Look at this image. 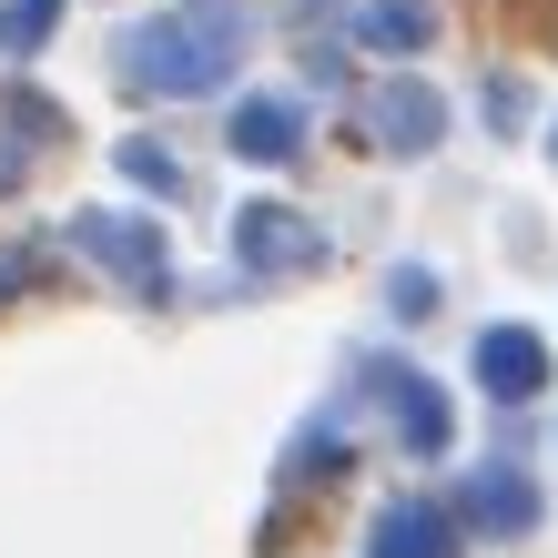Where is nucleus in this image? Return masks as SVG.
I'll list each match as a JSON object with an SVG mask.
<instances>
[{"instance_id":"nucleus-1","label":"nucleus","mask_w":558,"mask_h":558,"mask_svg":"<svg viewBox=\"0 0 558 558\" xmlns=\"http://www.w3.org/2000/svg\"><path fill=\"white\" fill-rule=\"evenodd\" d=\"M112 72H122V92H214L234 72V21L223 11H162V21L112 41Z\"/></svg>"},{"instance_id":"nucleus-2","label":"nucleus","mask_w":558,"mask_h":558,"mask_svg":"<svg viewBox=\"0 0 558 558\" xmlns=\"http://www.w3.org/2000/svg\"><path fill=\"white\" fill-rule=\"evenodd\" d=\"M72 254H92V265H112L133 294H162L173 284V244H162V223H143V214H112V204H82L72 223Z\"/></svg>"},{"instance_id":"nucleus-3","label":"nucleus","mask_w":558,"mask_h":558,"mask_svg":"<svg viewBox=\"0 0 558 558\" xmlns=\"http://www.w3.org/2000/svg\"><path fill=\"white\" fill-rule=\"evenodd\" d=\"M234 265L244 275H315L325 265V234L294 204H244L234 214Z\"/></svg>"},{"instance_id":"nucleus-4","label":"nucleus","mask_w":558,"mask_h":558,"mask_svg":"<svg viewBox=\"0 0 558 558\" xmlns=\"http://www.w3.org/2000/svg\"><path fill=\"white\" fill-rule=\"evenodd\" d=\"M477 386H487L498 407L548 397V345L529 336V325H487V336H477Z\"/></svg>"},{"instance_id":"nucleus-5","label":"nucleus","mask_w":558,"mask_h":558,"mask_svg":"<svg viewBox=\"0 0 558 558\" xmlns=\"http://www.w3.org/2000/svg\"><path fill=\"white\" fill-rule=\"evenodd\" d=\"M457 518L487 529V538H529L538 529V487L518 477V468H477L468 487H457Z\"/></svg>"},{"instance_id":"nucleus-6","label":"nucleus","mask_w":558,"mask_h":558,"mask_svg":"<svg viewBox=\"0 0 558 558\" xmlns=\"http://www.w3.org/2000/svg\"><path fill=\"white\" fill-rule=\"evenodd\" d=\"M457 529L468 518L457 508H437V498H397V508H376V558H457Z\"/></svg>"},{"instance_id":"nucleus-7","label":"nucleus","mask_w":558,"mask_h":558,"mask_svg":"<svg viewBox=\"0 0 558 558\" xmlns=\"http://www.w3.org/2000/svg\"><path fill=\"white\" fill-rule=\"evenodd\" d=\"M437 133H447V102H437L416 72L376 82V143H386V153H437Z\"/></svg>"},{"instance_id":"nucleus-8","label":"nucleus","mask_w":558,"mask_h":558,"mask_svg":"<svg viewBox=\"0 0 558 558\" xmlns=\"http://www.w3.org/2000/svg\"><path fill=\"white\" fill-rule=\"evenodd\" d=\"M376 386H386V416H397V437H407L416 457H447L457 416H447V397H437V386H426L416 366H376Z\"/></svg>"},{"instance_id":"nucleus-9","label":"nucleus","mask_w":558,"mask_h":558,"mask_svg":"<svg viewBox=\"0 0 558 558\" xmlns=\"http://www.w3.org/2000/svg\"><path fill=\"white\" fill-rule=\"evenodd\" d=\"M223 133H234V153H244V162H294V153H305V112L275 102V92H244Z\"/></svg>"},{"instance_id":"nucleus-10","label":"nucleus","mask_w":558,"mask_h":558,"mask_svg":"<svg viewBox=\"0 0 558 558\" xmlns=\"http://www.w3.org/2000/svg\"><path fill=\"white\" fill-rule=\"evenodd\" d=\"M355 31H366L376 51H426V41H437V11H426V0H366Z\"/></svg>"},{"instance_id":"nucleus-11","label":"nucleus","mask_w":558,"mask_h":558,"mask_svg":"<svg viewBox=\"0 0 558 558\" xmlns=\"http://www.w3.org/2000/svg\"><path fill=\"white\" fill-rule=\"evenodd\" d=\"M122 173H133L143 193H162V204H183V162L162 153V143H122Z\"/></svg>"},{"instance_id":"nucleus-12","label":"nucleus","mask_w":558,"mask_h":558,"mask_svg":"<svg viewBox=\"0 0 558 558\" xmlns=\"http://www.w3.org/2000/svg\"><path fill=\"white\" fill-rule=\"evenodd\" d=\"M51 21H61V0H11V11H0V51H41Z\"/></svg>"},{"instance_id":"nucleus-13","label":"nucleus","mask_w":558,"mask_h":558,"mask_svg":"<svg viewBox=\"0 0 558 558\" xmlns=\"http://www.w3.org/2000/svg\"><path fill=\"white\" fill-rule=\"evenodd\" d=\"M386 294H397V315H426V305H437V275H426V265H397Z\"/></svg>"},{"instance_id":"nucleus-14","label":"nucleus","mask_w":558,"mask_h":558,"mask_svg":"<svg viewBox=\"0 0 558 558\" xmlns=\"http://www.w3.org/2000/svg\"><path fill=\"white\" fill-rule=\"evenodd\" d=\"M477 112H487V133H518V122H529V92L498 82V92H477Z\"/></svg>"},{"instance_id":"nucleus-15","label":"nucleus","mask_w":558,"mask_h":558,"mask_svg":"<svg viewBox=\"0 0 558 558\" xmlns=\"http://www.w3.org/2000/svg\"><path fill=\"white\" fill-rule=\"evenodd\" d=\"M31 284H41V254H31V244H0V305L31 294Z\"/></svg>"},{"instance_id":"nucleus-16","label":"nucleus","mask_w":558,"mask_h":558,"mask_svg":"<svg viewBox=\"0 0 558 558\" xmlns=\"http://www.w3.org/2000/svg\"><path fill=\"white\" fill-rule=\"evenodd\" d=\"M548 162H558V122H548Z\"/></svg>"}]
</instances>
